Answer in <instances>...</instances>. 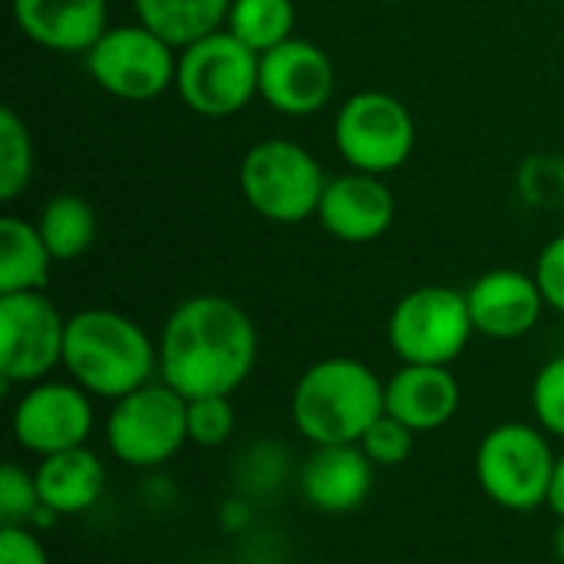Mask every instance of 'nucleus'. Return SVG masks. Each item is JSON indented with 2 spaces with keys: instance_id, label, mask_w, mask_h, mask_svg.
I'll return each instance as SVG.
<instances>
[{
  "instance_id": "obj_32",
  "label": "nucleus",
  "mask_w": 564,
  "mask_h": 564,
  "mask_svg": "<svg viewBox=\"0 0 564 564\" xmlns=\"http://www.w3.org/2000/svg\"><path fill=\"white\" fill-rule=\"evenodd\" d=\"M555 555H558V562L564 564V519L562 525H558V532H555Z\"/></svg>"
},
{
  "instance_id": "obj_16",
  "label": "nucleus",
  "mask_w": 564,
  "mask_h": 564,
  "mask_svg": "<svg viewBox=\"0 0 564 564\" xmlns=\"http://www.w3.org/2000/svg\"><path fill=\"white\" fill-rule=\"evenodd\" d=\"M17 30L53 53H89L109 30L106 0H10Z\"/></svg>"
},
{
  "instance_id": "obj_13",
  "label": "nucleus",
  "mask_w": 564,
  "mask_h": 564,
  "mask_svg": "<svg viewBox=\"0 0 564 564\" xmlns=\"http://www.w3.org/2000/svg\"><path fill=\"white\" fill-rule=\"evenodd\" d=\"M93 433V403L79 383L40 380L13 410V436L26 453L53 456L86 446Z\"/></svg>"
},
{
  "instance_id": "obj_11",
  "label": "nucleus",
  "mask_w": 564,
  "mask_h": 564,
  "mask_svg": "<svg viewBox=\"0 0 564 564\" xmlns=\"http://www.w3.org/2000/svg\"><path fill=\"white\" fill-rule=\"evenodd\" d=\"M66 317L43 291L0 294V377L40 383L63 364Z\"/></svg>"
},
{
  "instance_id": "obj_31",
  "label": "nucleus",
  "mask_w": 564,
  "mask_h": 564,
  "mask_svg": "<svg viewBox=\"0 0 564 564\" xmlns=\"http://www.w3.org/2000/svg\"><path fill=\"white\" fill-rule=\"evenodd\" d=\"M558 519H564V456L555 459V473H552V486H549V502H545Z\"/></svg>"
},
{
  "instance_id": "obj_3",
  "label": "nucleus",
  "mask_w": 564,
  "mask_h": 564,
  "mask_svg": "<svg viewBox=\"0 0 564 564\" xmlns=\"http://www.w3.org/2000/svg\"><path fill=\"white\" fill-rule=\"evenodd\" d=\"M380 377L354 357H327L307 367L291 397V416L314 446L360 443L383 416Z\"/></svg>"
},
{
  "instance_id": "obj_17",
  "label": "nucleus",
  "mask_w": 564,
  "mask_h": 564,
  "mask_svg": "<svg viewBox=\"0 0 564 564\" xmlns=\"http://www.w3.org/2000/svg\"><path fill=\"white\" fill-rule=\"evenodd\" d=\"M373 489V463L360 443L317 446L301 469V492L311 509L327 516L354 512Z\"/></svg>"
},
{
  "instance_id": "obj_4",
  "label": "nucleus",
  "mask_w": 564,
  "mask_h": 564,
  "mask_svg": "<svg viewBox=\"0 0 564 564\" xmlns=\"http://www.w3.org/2000/svg\"><path fill=\"white\" fill-rule=\"evenodd\" d=\"M238 185L251 212L264 221L301 225L317 218L327 175L301 142L261 139L245 152Z\"/></svg>"
},
{
  "instance_id": "obj_27",
  "label": "nucleus",
  "mask_w": 564,
  "mask_h": 564,
  "mask_svg": "<svg viewBox=\"0 0 564 564\" xmlns=\"http://www.w3.org/2000/svg\"><path fill=\"white\" fill-rule=\"evenodd\" d=\"M413 436H416V433H413L406 423H400L397 416L383 413V416L364 433L360 449L370 456L373 466L390 469V466H403V463L410 459V453H413Z\"/></svg>"
},
{
  "instance_id": "obj_9",
  "label": "nucleus",
  "mask_w": 564,
  "mask_h": 564,
  "mask_svg": "<svg viewBox=\"0 0 564 564\" xmlns=\"http://www.w3.org/2000/svg\"><path fill=\"white\" fill-rule=\"evenodd\" d=\"M555 456L549 440L525 423L489 430L476 449V479L482 492L512 512H529L549 502Z\"/></svg>"
},
{
  "instance_id": "obj_22",
  "label": "nucleus",
  "mask_w": 564,
  "mask_h": 564,
  "mask_svg": "<svg viewBox=\"0 0 564 564\" xmlns=\"http://www.w3.org/2000/svg\"><path fill=\"white\" fill-rule=\"evenodd\" d=\"M36 228H40L53 261H76L93 248L99 221L86 198L63 192V195H53L43 202Z\"/></svg>"
},
{
  "instance_id": "obj_23",
  "label": "nucleus",
  "mask_w": 564,
  "mask_h": 564,
  "mask_svg": "<svg viewBox=\"0 0 564 564\" xmlns=\"http://www.w3.org/2000/svg\"><path fill=\"white\" fill-rule=\"evenodd\" d=\"M294 0H231L225 30L235 33L258 56L294 36Z\"/></svg>"
},
{
  "instance_id": "obj_5",
  "label": "nucleus",
  "mask_w": 564,
  "mask_h": 564,
  "mask_svg": "<svg viewBox=\"0 0 564 564\" xmlns=\"http://www.w3.org/2000/svg\"><path fill=\"white\" fill-rule=\"evenodd\" d=\"M261 56L225 26L182 46L175 93L202 119H228L258 96Z\"/></svg>"
},
{
  "instance_id": "obj_7",
  "label": "nucleus",
  "mask_w": 564,
  "mask_h": 564,
  "mask_svg": "<svg viewBox=\"0 0 564 564\" xmlns=\"http://www.w3.org/2000/svg\"><path fill=\"white\" fill-rule=\"evenodd\" d=\"M175 69L178 50L139 20L109 26L86 53L93 83L126 102H149L175 89Z\"/></svg>"
},
{
  "instance_id": "obj_29",
  "label": "nucleus",
  "mask_w": 564,
  "mask_h": 564,
  "mask_svg": "<svg viewBox=\"0 0 564 564\" xmlns=\"http://www.w3.org/2000/svg\"><path fill=\"white\" fill-rule=\"evenodd\" d=\"M535 281L545 294V304L564 314V231L542 248L535 261Z\"/></svg>"
},
{
  "instance_id": "obj_1",
  "label": "nucleus",
  "mask_w": 564,
  "mask_h": 564,
  "mask_svg": "<svg viewBox=\"0 0 564 564\" xmlns=\"http://www.w3.org/2000/svg\"><path fill=\"white\" fill-rule=\"evenodd\" d=\"M258 330L241 304L221 294L182 301L159 337V377L185 400L231 397L254 370Z\"/></svg>"
},
{
  "instance_id": "obj_30",
  "label": "nucleus",
  "mask_w": 564,
  "mask_h": 564,
  "mask_svg": "<svg viewBox=\"0 0 564 564\" xmlns=\"http://www.w3.org/2000/svg\"><path fill=\"white\" fill-rule=\"evenodd\" d=\"M0 564H50V558L26 525H0Z\"/></svg>"
},
{
  "instance_id": "obj_14",
  "label": "nucleus",
  "mask_w": 564,
  "mask_h": 564,
  "mask_svg": "<svg viewBox=\"0 0 564 564\" xmlns=\"http://www.w3.org/2000/svg\"><path fill=\"white\" fill-rule=\"evenodd\" d=\"M317 221L324 231L344 245H370L383 238L397 221V198L383 175L344 172L327 178Z\"/></svg>"
},
{
  "instance_id": "obj_21",
  "label": "nucleus",
  "mask_w": 564,
  "mask_h": 564,
  "mask_svg": "<svg viewBox=\"0 0 564 564\" xmlns=\"http://www.w3.org/2000/svg\"><path fill=\"white\" fill-rule=\"evenodd\" d=\"M135 20L175 50L215 33L228 20L231 0H132Z\"/></svg>"
},
{
  "instance_id": "obj_24",
  "label": "nucleus",
  "mask_w": 564,
  "mask_h": 564,
  "mask_svg": "<svg viewBox=\"0 0 564 564\" xmlns=\"http://www.w3.org/2000/svg\"><path fill=\"white\" fill-rule=\"evenodd\" d=\"M33 178V139L26 122L3 106L0 109V198L17 202Z\"/></svg>"
},
{
  "instance_id": "obj_15",
  "label": "nucleus",
  "mask_w": 564,
  "mask_h": 564,
  "mask_svg": "<svg viewBox=\"0 0 564 564\" xmlns=\"http://www.w3.org/2000/svg\"><path fill=\"white\" fill-rule=\"evenodd\" d=\"M469 317L476 334L492 340H519L529 330H535L545 304V294L535 281V274L499 268L476 278L466 291Z\"/></svg>"
},
{
  "instance_id": "obj_25",
  "label": "nucleus",
  "mask_w": 564,
  "mask_h": 564,
  "mask_svg": "<svg viewBox=\"0 0 564 564\" xmlns=\"http://www.w3.org/2000/svg\"><path fill=\"white\" fill-rule=\"evenodd\" d=\"M40 489L36 476L20 469L17 463H7L0 469V525H33L40 516Z\"/></svg>"
},
{
  "instance_id": "obj_2",
  "label": "nucleus",
  "mask_w": 564,
  "mask_h": 564,
  "mask_svg": "<svg viewBox=\"0 0 564 564\" xmlns=\"http://www.w3.org/2000/svg\"><path fill=\"white\" fill-rule=\"evenodd\" d=\"M63 367L86 393L122 400L152 383L159 347L132 317L109 307H86L66 317Z\"/></svg>"
},
{
  "instance_id": "obj_10",
  "label": "nucleus",
  "mask_w": 564,
  "mask_h": 564,
  "mask_svg": "<svg viewBox=\"0 0 564 564\" xmlns=\"http://www.w3.org/2000/svg\"><path fill=\"white\" fill-rule=\"evenodd\" d=\"M188 440V400L169 383H145L116 400L106 420V443L112 456L132 469H155L169 463Z\"/></svg>"
},
{
  "instance_id": "obj_12",
  "label": "nucleus",
  "mask_w": 564,
  "mask_h": 564,
  "mask_svg": "<svg viewBox=\"0 0 564 564\" xmlns=\"http://www.w3.org/2000/svg\"><path fill=\"white\" fill-rule=\"evenodd\" d=\"M337 73L330 56L301 36L261 53L258 96L281 116L304 119L321 112L334 99Z\"/></svg>"
},
{
  "instance_id": "obj_18",
  "label": "nucleus",
  "mask_w": 564,
  "mask_h": 564,
  "mask_svg": "<svg viewBox=\"0 0 564 564\" xmlns=\"http://www.w3.org/2000/svg\"><path fill=\"white\" fill-rule=\"evenodd\" d=\"M383 410L413 433L440 430L459 410V383L449 367L403 364L383 383Z\"/></svg>"
},
{
  "instance_id": "obj_19",
  "label": "nucleus",
  "mask_w": 564,
  "mask_h": 564,
  "mask_svg": "<svg viewBox=\"0 0 564 564\" xmlns=\"http://www.w3.org/2000/svg\"><path fill=\"white\" fill-rule=\"evenodd\" d=\"M36 476L43 509L56 516H79L93 509L106 492V466L86 446L43 456Z\"/></svg>"
},
{
  "instance_id": "obj_26",
  "label": "nucleus",
  "mask_w": 564,
  "mask_h": 564,
  "mask_svg": "<svg viewBox=\"0 0 564 564\" xmlns=\"http://www.w3.org/2000/svg\"><path fill=\"white\" fill-rule=\"evenodd\" d=\"M235 406L231 397H198L188 400V440L198 446H221L235 433Z\"/></svg>"
},
{
  "instance_id": "obj_8",
  "label": "nucleus",
  "mask_w": 564,
  "mask_h": 564,
  "mask_svg": "<svg viewBox=\"0 0 564 564\" xmlns=\"http://www.w3.org/2000/svg\"><path fill=\"white\" fill-rule=\"evenodd\" d=\"M476 334L466 291L423 284L403 294L387 321V340L403 364L449 367Z\"/></svg>"
},
{
  "instance_id": "obj_33",
  "label": "nucleus",
  "mask_w": 564,
  "mask_h": 564,
  "mask_svg": "<svg viewBox=\"0 0 564 564\" xmlns=\"http://www.w3.org/2000/svg\"><path fill=\"white\" fill-rule=\"evenodd\" d=\"M380 3H393V0H380Z\"/></svg>"
},
{
  "instance_id": "obj_20",
  "label": "nucleus",
  "mask_w": 564,
  "mask_h": 564,
  "mask_svg": "<svg viewBox=\"0 0 564 564\" xmlns=\"http://www.w3.org/2000/svg\"><path fill=\"white\" fill-rule=\"evenodd\" d=\"M53 254L36 228L20 215L0 218V294L43 291L50 284Z\"/></svg>"
},
{
  "instance_id": "obj_6",
  "label": "nucleus",
  "mask_w": 564,
  "mask_h": 564,
  "mask_svg": "<svg viewBox=\"0 0 564 564\" xmlns=\"http://www.w3.org/2000/svg\"><path fill=\"white\" fill-rule=\"evenodd\" d=\"M334 145L354 172L390 175L416 149V122L403 99L383 89H364L344 99L334 119Z\"/></svg>"
},
{
  "instance_id": "obj_28",
  "label": "nucleus",
  "mask_w": 564,
  "mask_h": 564,
  "mask_svg": "<svg viewBox=\"0 0 564 564\" xmlns=\"http://www.w3.org/2000/svg\"><path fill=\"white\" fill-rule=\"evenodd\" d=\"M532 410L545 433L564 440V354L539 370L532 383Z\"/></svg>"
}]
</instances>
